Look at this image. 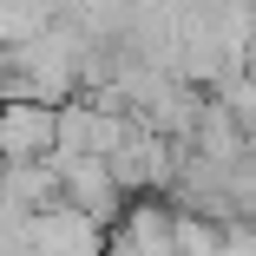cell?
Masks as SVG:
<instances>
[{"label":"cell","mask_w":256,"mask_h":256,"mask_svg":"<svg viewBox=\"0 0 256 256\" xmlns=\"http://www.w3.org/2000/svg\"><path fill=\"white\" fill-rule=\"evenodd\" d=\"M60 151V106L46 98H0V164H33Z\"/></svg>","instance_id":"obj_1"},{"label":"cell","mask_w":256,"mask_h":256,"mask_svg":"<svg viewBox=\"0 0 256 256\" xmlns=\"http://www.w3.org/2000/svg\"><path fill=\"white\" fill-rule=\"evenodd\" d=\"M53 171H60V204H72V210L92 217L98 230L125 210V190H118L106 158H53Z\"/></svg>","instance_id":"obj_2"}]
</instances>
